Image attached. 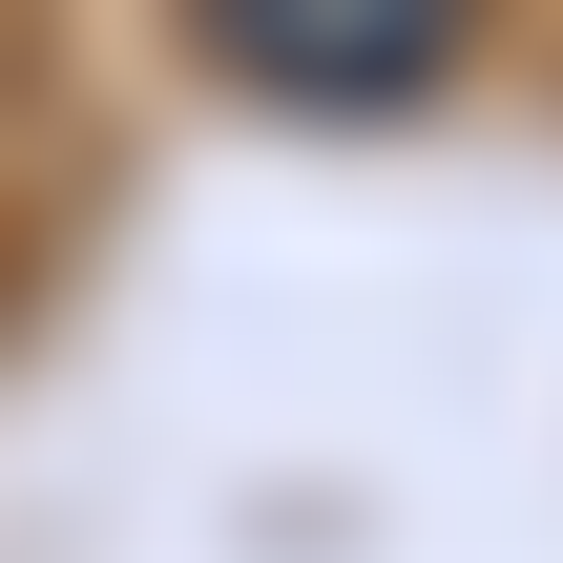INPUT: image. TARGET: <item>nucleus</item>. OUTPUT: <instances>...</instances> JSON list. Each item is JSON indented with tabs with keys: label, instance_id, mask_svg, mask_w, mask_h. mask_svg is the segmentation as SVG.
<instances>
[{
	"label": "nucleus",
	"instance_id": "nucleus-1",
	"mask_svg": "<svg viewBox=\"0 0 563 563\" xmlns=\"http://www.w3.org/2000/svg\"><path fill=\"white\" fill-rule=\"evenodd\" d=\"M188 42H209L251 104H292V125H397V104L460 84L481 0H188Z\"/></svg>",
	"mask_w": 563,
	"mask_h": 563
}]
</instances>
